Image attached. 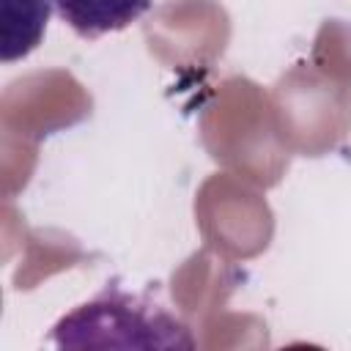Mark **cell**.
I'll return each instance as SVG.
<instances>
[{"instance_id": "cell-1", "label": "cell", "mask_w": 351, "mask_h": 351, "mask_svg": "<svg viewBox=\"0 0 351 351\" xmlns=\"http://www.w3.org/2000/svg\"><path fill=\"white\" fill-rule=\"evenodd\" d=\"M58 16L82 38H96L129 27L140 19L151 0H49Z\"/></svg>"}, {"instance_id": "cell-2", "label": "cell", "mask_w": 351, "mask_h": 351, "mask_svg": "<svg viewBox=\"0 0 351 351\" xmlns=\"http://www.w3.org/2000/svg\"><path fill=\"white\" fill-rule=\"evenodd\" d=\"M47 0H3V63L33 52L47 30Z\"/></svg>"}]
</instances>
